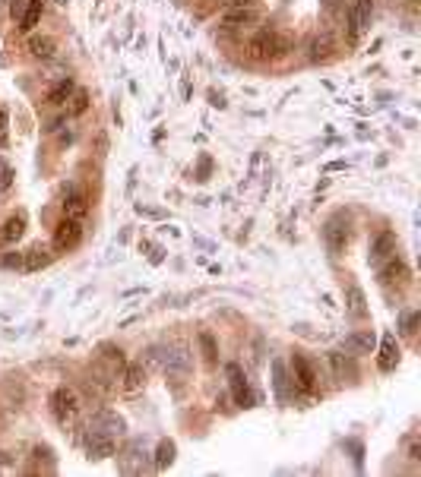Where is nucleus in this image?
<instances>
[{
    "instance_id": "393cba45",
    "label": "nucleus",
    "mask_w": 421,
    "mask_h": 477,
    "mask_svg": "<svg viewBox=\"0 0 421 477\" xmlns=\"http://www.w3.org/2000/svg\"><path fill=\"white\" fill-rule=\"evenodd\" d=\"M272 376H276V396H279V402L286 405L292 382H288V376H286V364H282V360H276V364H272Z\"/></svg>"
},
{
    "instance_id": "2eb2a0df",
    "label": "nucleus",
    "mask_w": 421,
    "mask_h": 477,
    "mask_svg": "<svg viewBox=\"0 0 421 477\" xmlns=\"http://www.w3.org/2000/svg\"><path fill=\"white\" fill-rule=\"evenodd\" d=\"M51 250L48 246H32L29 253H23V272H38V269H45V266H51Z\"/></svg>"
},
{
    "instance_id": "412c9836",
    "label": "nucleus",
    "mask_w": 421,
    "mask_h": 477,
    "mask_svg": "<svg viewBox=\"0 0 421 477\" xmlns=\"http://www.w3.org/2000/svg\"><path fill=\"white\" fill-rule=\"evenodd\" d=\"M73 92H76V82H73V79H60L57 86H54V89L48 92V105H51V108L67 105L70 98H73Z\"/></svg>"
},
{
    "instance_id": "f3484780",
    "label": "nucleus",
    "mask_w": 421,
    "mask_h": 477,
    "mask_svg": "<svg viewBox=\"0 0 421 477\" xmlns=\"http://www.w3.org/2000/svg\"><path fill=\"white\" fill-rule=\"evenodd\" d=\"M26 234V215L19 212V215H13V218H7L3 222V228H0V244H16V240L23 237Z\"/></svg>"
},
{
    "instance_id": "6e6552de",
    "label": "nucleus",
    "mask_w": 421,
    "mask_h": 477,
    "mask_svg": "<svg viewBox=\"0 0 421 477\" xmlns=\"http://www.w3.org/2000/svg\"><path fill=\"white\" fill-rule=\"evenodd\" d=\"M292 373H294L292 386L298 389V392L310 396V392L317 389V373H314V367H310V360L304 358V354H294V358H292Z\"/></svg>"
},
{
    "instance_id": "a878e982",
    "label": "nucleus",
    "mask_w": 421,
    "mask_h": 477,
    "mask_svg": "<svg viewBox=\"0 0 421 477\" xmlns=\"http://www.w3.org/2000/svg\"><path fill=\"white\" fill-rule=\"evenodd\" d=\"M200 348H203V360L209 367H216L218 364V344H216V338L209 335V332H200Z\"/></svg>"
},
{
    "instance_id": "72a5a7b5",
    "label": "nucleus",
    "mask_w": 421,
    "mask_h": 477,
    "mask_svg": "<svg viewBox=\"0 0 421 477\" xmlns=\"http://www.w3.org/2000/svg\"><path fill=\"white\" fill-rule=\"evenodd\" d=\"M7 3H10V13L13 16H23V7H26L23 0H7Z\"/></svg>"
},
{
    "instance_id": "20e7f679",
    "label": "nucleus",
    "mask_w": 421,
    "mask_h": 477,
    "mask_svg": "<svg viewBox=\"0 0 421 477\" xmlns=\"http://www.w3.org/2000/svg\"><path fill=\"white\" fill-rule=\"evenodd\" d=\"M324 240H326V250H330L333 256L346 253V246H348V218L346 215H333L330 222H326V228H324Z\"/></svg>"
},
{
    "instance_id": "0eeeda50",
    "label": "nucleus",
    "mask_w": 421,
    "mask_h": 477,
    "mask_svg": "<svg viewBox=\"0 0 421 477\" xmlns=\"http://www.w3.org/2000/svg\"><path fill=\"white\" fill-rule=\"evenodd\" d=\"M371 13H374V0H355L352 13H348V41H358V35L371 26Z\"/></svg>"
},
{
    "instance_id": "c9c22d12",
    "label": "nucleus",
    "mask_w": 421,
    "mask_h": 477,
    "mask_svg": "<svg viewBox=\"0 0 421 477\" xmlns=\"http://www.w3.org/2000/svg\"><path fill=\"white\" fill-rule=\"evenodd\" d=\"M3 130H7V111L0 108V136H3Z\"/></svg>"
},
{
    "instance_id": "dca6fc26",
    "label": "nucleus",
    "mask_w": 421,
    "mask_h": 477,
    "mask_svg": "<svg viewBox=\"0 0 421 477\" xmlns=\"http://www.w3.org/2000/svg\"><path fill=\"white\" fill-rule=\"evenodd\" d=\"M326 360H330L333 376H336L339 382L355 380V367H352V360H348L346 354H342V351H330V354H326Z\"/></svg>"
},
{
    "instance_id": "aec40b11",
    "label": "nucleus",
    "mask_w": 421,
    "mask_h": 477,
    "mask_svg": "<svg viewBox=\"0 0 421 477\" xmlns=\"http://www.w3.org/2000/svg\"><path fill=\"white\" fill-rule=\"evenodd\" d=\"M377 364H380L384 373H390L393 367L399 364V344L393 335H384V342H380V360H377Z\"/></svg>"
},
{
    "instance_id": "a211bd4d",
    "label": "nucleus",
    "mask_w": 421,
    "mask_h": 477,
    "mask_svg": "<svg viewBox=\"0 0 421 477\" xmlns=\"http://www.w3.org/2000/svg\"><path fill=\"white\" fill-rule=\"evenodd\" d=\"M41 10H45V0H26V10H23V16H19V32L29 35V32L38 26V19H41Z\"/></svg>"
},
{
    "instance_id": "6ab92c4d",
    "label": "nucleus",
    "mask_w": 421,
    "mask_h": 477,
    "mask_svg": "<svg viewBox=\"0 0 421 477\" xmlns=\"http://www.w3.org/2000/svg\"><path fill=\"white\" fill-rule=\"evenodd\" d=\"M29 54L38 60H48L57 54V41H54L51 35H32L29 38Z\"/></svg>"
},
{
    "instance_id": "c85d7f7f",
    "label": "nucleus",
    "mask_w": 421,
    "mask_h": 477,
    "mask_svg": "<svg viewBox=\"0 0 421 477\" xmlns=\"http://www.w3.org/2000/svg\"><path fill=\"white\" fill-rule=\"evenodd\" d=\"M0 266L3 269H23V253L16 250V253H7L3 260H0Z\"/></svg>"
},
{
    "instance_id": "4468645a",
    "label": "nucleus",
    "mask_w": 421,
    "mask_h": 477,
    "mask_svg": "<svg viewBox=\"0 0 421 477\" xmlns=\"http://www.w3.org/2000/svg\"><path fill=\"white\" fill-rule=\"evenodd\" d=\"M86 212H89V196L73 190V193L64 196V218H76V222H83Z\"/></svg>"
},
{
    "instance_id": "39448f33",
    "label": "nucleus",
    "mask_w": 421,
    "mask_h": 477,
    "mask_svg": "<svg viewBox=\"0 0 421 477\" xmlns=\"http://www.w3.org/2000/svg\"><path fill=\"white\" fill-rule=\"evenodd\" d=\"M79 240H83V224L76 222V218H64V222L54 228L51 244H54V250H57V253H67V250H73Z\"/></svg>"
},
{
    "instance_id": "b1692460",
    "label": "nucleus",
    "mask_w": 421,
    "mask_h": 477,
    "mask_svg": "<svg viewBox=\"0 0 421 477\" xmlns=\"http://www.w3.org/2000/svg\"><path fill=\"white\" fill-rule=\"evenodd\" d=\"M174 455H178V449H174V442L171 440H162L158 442V449H156V471H165V468H171V462H174Z\"/></svg>"
},
{
    "instance_id": "bb28decb",
    "label": "nucleus",
    "mask_w": 421,
    "mask_h": 477,
    "mask_svg": "<svg viewBox=\"0 0 421 477\" xmlns=\"http://www.w3.org/2000/svg\"><path fill=\"white\" fill-rule=\"evenodd\" d=\"M333 54V41L326 35H317L310 41V60H326Z\"/></svg>"
},
{
    "instance_id": "4be33fe9",
    "label": "nucleus",
    "mask_w": 421,
    "mask_h": 477,
    "mask_svg": "<svg viewBox=\"0 0 421 477\" xmlns=\"http://www.w3.org/2000/svg\"><path fill=\"white\" fill-rule=\"evenodd\" d=\"M118 465H120V471H124V474H133V471H140V442H130V446L120 452Z\"/></svg>"
},
{
    "instance_id": "473e14b6",
    "label": "nucleus",
    "mask_w": 421,
    "mask_h": 477,
    "mask_svg": "<svg viewBox=\"0 0 421 477\" xmlns=\"http://www.w3.org/2000/svg\"><path fill=\"white\" fill-rule=\"evenodd\" d=\"M409 458H412V462H421V442H418V436L409 442Z\"/></svg>"
},
{
    "instance_id": "f257e3e1",
    "label": "nucleus",
    "mask_w": 421,
    "mask_h": 477,
    "mask_svg": "<svg viewBox=\"0 0 421 477\" xmlns=\"http://www.w3.org/2000/svg\"><path fill=\"white\" fill-rule=\"evenodd\" d=\"M288 51H292V38L282 35V32H272V29L256 32L254 38H247V45H244V54H247L250 60L286 57Z\"/></svg>"
},
{
    "instance_id": "ddd939ff",
    "label": "nucleus",
    "mask_w": 421,
    "mask_h": 477,
    "mask_svg": "<svg viewBox=\"0 0 421 477\" xmlns=\"http://www.w3.org/2000/svg\"><path fill=\"white\" fill-rule=\"evenodd\" d=\"M346 313L352 320H364L368 316V298H364V291H361L358 284H348L346 288Z\"/></svg>"
},
{
    "instance_id": "9d476101",
    "label": "nucleus",
    "mask_w": 421,
    "mask_h": 477,
    "mask_svg": "<svg viewBox=\"0 0 421 477\" xmlns=\"http://www.w3.org/2000/svg\"><path fill=\"white\" fill-rule=\"evenodd\" d=\"M260 23V10L256 7H228L222 16V26L225 29H244V26Z\"/></svg>"
},
{
    "instance_id": "2f4dec72",
    "label": "nucleus",
    "mask_w": 421,
    "mask_h": 477,
    "mask_svg": "<svg viewBox=\"0 0 421 477\" xmlns=\"http://www.w3.org/2000/svg\"><path fill=\"white\" fill-rule=\"evenodd\" d=\"M418 320H421V316H418V313H412L406 322H402V332H406V335H415V326H418Z\"/></svg>"
},
{
    "instance_id": "423d86ee",
    "label": "nucleus",
    "mask_w": 421,
    "mask_h": 477,
    "mask_svg": "<svg viewBox=\"0 0 421 477\" xmlns=\"http://www.w3.org/2000/svg\"><path fill=\"white\" fill-rule=\"evenodd\" d=\"M114 449H118V442H114V436H108L105 430H98V427H92L89 436H86V455H89L92 462H102V458H111Z\"/></svg>"
},
{
    "instance_id": "1a4fd4ad",
    "label": "nucleus",
    "mask_w": 421,
    "mask_h": 477,
    "mask_svg": "<svg viewBox=\"0 0 421 477\" xmlns=\"http://www.w3.org/2000/svg\"><path fill=\"white\" fill-rule=\"evenodd\" d=\"M228 382H232V396L234 402H238V408H254V392H250V382L247 376L241 373L238 364H228Z\"/></svg>"
},
{
    "instance_id": "7c9ffc66",
    "label": "nucleus",
    "mask_w": 421,
    "mask_h": 477,
    "mask_svg": "<svg viewBox=\"0 0 421 477\" xmlns=\"http://www.w3.org/2000/svg\"><path fill=\"white\" fill-rule=\"evenodd\" d=\"M10 180H13V171H10L7 164H0V190H7Z\"/></svg>"
},
{
    "instance_id": "5701e85b",
    "label": "nucleus",
    "mask_w": 421,
    "mask_h": 477,
    "mask_svg": "<svg viewBox=\"0 0 421 477\" xmlns=\"http://www.w3.org/2000/svg\"><path fill=\"white\" fill-rule=\"evenodd\" d=\"M95 427L98 430H105L108 436H124V420L118 418V414H111V411H105V414H98V420H95Z\"/></svg>"
},
{
    "instance_id": "9b49d317",
    "label": "nucleus",
    "mask_w": 421,
    "mask_h": 477,
    "mask_svg": "<svg viewBox=\"0 0 421 477\" xmlns=\"http://www.w3.org/2000/svg\"><path fill=\"white\" fill-rule=\"evenodd\" d=\"M393 253H396V231H380L374 237V244H371V256H368V260L374 262V266H380V262L390 260Z\"/></svg>"
},
{
    "instance_id": "cd10ccee",
    "label": "nucleus",
    "mask_w": 421,
    "mask_h": 477,
    "mask_svg": "<svg viewBox=\"0 0 421 477\" xmlns=\"http://www.w3.org/2000/svg\"><path fill=\"white\" fill-rule=\"evenodd\" d=\"M70 105H73V108H70V114H76V117H79V114H86V108H89V92H86V89H76Z\"/></svg>"
},
{
    "instance_id": "f704fd0d",
    "label": "nucleus",
    "mask_w": 421,
    "mask_h": 477,
    "mask_svg": "<svg viewBox=\"0 0 421 477\" xmlns=\"http://www.w3.org/2000/svg\"><path fill=\"white\" fill-rule=\"evenodd\" d=\"M256 3H260V0H232L228 7H256Z\"/></svg>"
},
{
    "instance_id": "e433bc0d",
    "label": "nucleus",
    "mask_w": 421,
    "mask_h": 477,
    "mask_svg": "<svg viewBox=\"0 0 421 477\" xmlns=\"http://www.w3.org/2000/svg\"><path fill=\"white\" fill-rule=\"evenodd\" d=\"M10 462V458H7V455H3V452H0V465H7Z\"/></svg>"
},
{
    "instance_id": "f03ea898",
    "label": "nucleus",
    "mask_w": 421,
    "mask_h": 477,
    "mask_svg": "<svg viewBox=\"0 0 421 477\" xmlns=\"http://www.w3.org/2000/svg\"><path fill=\"white\" fill-rule=\"evenodd\" d=\"M79 408H83V405H79V396H76L70 386H60L51 392V411H54V418H57L60 427L73 424V420L79 418Z\"/></svg>"
},
{
    "instance_id": "f8f14e48",
    "label": "nucleus",
    "mask_w": 421,
    "mask_h": 477,
    "mask_svg": "<svg viewBox=\"0 0 421 477\" xmlns=\"http://www.w3.org/2000/svg\"><path fill=\"white\" fill-rule=\"evenodd\" d=\"M124 392L127 396H136V392H143V386H146V367L143 364H124Z\"/></svg>"
},
{
    "instance_id": "7ed1b4c3",
    "label": "nucleus",
    "mask_w": 421,
    "mask_h": 477,
    "mask_svg": "<svg viewBox=\"0 0 421 477\" xmlns=\"http://www.w3.org/2000/svg\"><path fill=\"white\" fill-rule=\"evenodd\" d=\"M377 278H380V284H386V288H406V284L412 282V272H409L402 256L393 253L390 260H384L377 266Z\"/></svg>"
},
{
    "instance_id": "c756f323",
    "label": "nucleus",
    "mask_w": 421,
    "mask_h": 477,
    "mask_svg": "<svg viewBox=\"0 0 421 477\" xmlns=\"http://www.w3.org/2000/svg\"><path fill=\"white\" fill-rule=\"evenodd\" d=\"M348 344H352V348H361V351H371L374 335H355V338H348Z\"/></svg>"
}]
</instances>
